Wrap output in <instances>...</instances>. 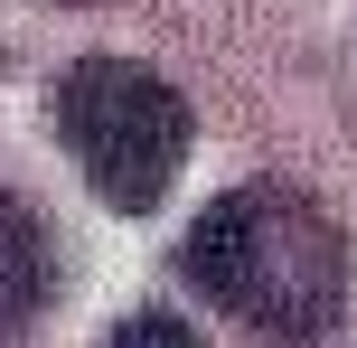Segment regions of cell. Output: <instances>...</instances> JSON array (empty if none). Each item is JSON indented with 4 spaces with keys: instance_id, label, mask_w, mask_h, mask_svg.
Segmentation results:
<instances>
[{
    "instance_id": "6da1fadb",
    "label": "cell",
    "mask_w": 357,
    "mask_h": 348,
    "mask_svg": "<svg viewBox=\"0 0 357 348\" xmlns=\"http://www.w3.org/2000/svg\"><path fill=\"white\" fill-rule=\"evenodd\" d=\"M178 273L273 348H320L348 320V226L291 179H245L197 207Z\"/></svg>"
},
{
    "instance_id": "7a4b0ae2",
    "label": "cell",
    "mask_w": 357,
    "mask_h": 348,
    "mask_svg": "<svg viewBox=\"0 0 357 348\" xmlns=\"http://www.w3.org/2000/svg\"><path fill=\"white\" fill-rule=\"evenodd\" d=\"M188 94L142 56H75L56 75V142L75 151L85 188L123 217H151L188 160Z\"/></svg>"
},
{
    "instance_id": "3957f363",
    "label": "cell",
    "mask_w": 357,
    "mask_h": 348,
    "mask_svg": "<svg viewBox=\"0 0 357 348\" xmlns=\"http://www.w3.org/2000/svg\"><path fill=\"white\" fill-rule=\"evenodd\" d=\"M47 301H56V236L19 188H0V339L38 330Z\"/></svg>"
},
{
    "instance_id": "277c9868",
    "label": "cell",
    "mask_w": 357,
    "mask_h": 348,
    "mask_svg": "<svg viewBox=\"0 0 357 348\" xmlns=\"http://www.w3.org/2000/svg\"><path fill=\"white\" fill-rule=\"evenodd\" d=\"M94 348H207V339H197L178 311H132V320H113Z\"/></svg>"
}]
</instances>
